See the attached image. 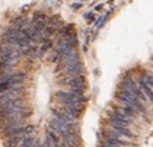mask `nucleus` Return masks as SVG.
Instances as JSON below:
<instances>
[{"instance_id":"nucleus-2","label":"nucleus","mask_w":153,"mask_h":147,"mask_svg":"<svg viewBox=\"0 0 153 147\" xmlns=\"http://www.w3.org/2000/svg\"><path fill=\"white\" fill-rule=\"evenodd\" d=\"M112 109H115V111H120V112H123L126 117H128L131 120H137V118H141V115L139 114L137 109H134L133 106H130V105H112Z\"/></svg>"},{"instance_id":"nucleus-1","label":"nucleus","mask_w":153,"mask_h":147,"mask_svg":"<svg viewBox=\"0 0 153 147\" xmlns=\"http://www.w3.org/2000/svg\"><path fill=\"white\" fill-rule=\"evenodd\" d=\"M60 86H67L70 88H80V89H86L88 83H86V77L85 76H73V77H60L59 80Z\"/></svg>"},{"instance_id":"nucleus-4","label":"nucleus","mask_w":153,"mask_h":147,"mask_svg":"<svg viewBox=\"0 0 153 147\" xmlns=\"http://www.w3.org/2000/svg\"><path fill=\"white\" fill-rule=\"evenodd\" d=\"M45 140H48L53 146H56V144H60L61 143V138L57 133H54V131H51V130H47V136H45Z\"/></svg>"},{"instance_id":"nucleus-3","label":"nucleus","mask_w":153,"mask_h":147,"mask_svg":"<svg viewBox=\"0 0 153 147\" xmlns=\"http://www.w3.org/2000/svg\"><path fill=\"white\" fill-rule=\"evenodd\" d=\"M136 83H137V86H139V88L141 89V92L144 93V96L147 98V101L150 102V103H153V91L150 89V88H149V86H147V85H146V83H144L143 77H139Z\"/></svg>"},{"instance_id":"nucleus-6","label":"nucleus","mask_w":153,"mask_h":147,"mask_svg":"<svg viewBox=\"0 0 153 147\" xmlns=\"http://www.w3.org/2000/svg\"><path fill=\"white\" fill-rule=\"evenodd\" d=\"M22 137H12V138H6L4 140V147H18L19 146V143H21V140H22Z\"/></svg>"},{"instance_id":"nucleus-5","label":"nucleus","mask_w":153,"mask_h":147,"mask_svg":"<svg viewBox=\"0 0 153 147\" xmlns=\"http://www.w3.org/2000/svg\"><path fill=\"white\" fill-rule=\"evenodd\" d=\"M47 21H48V16L45 15V12H42V10L34 12L32 22H47Z\"/></svg>"}]
</instances>
